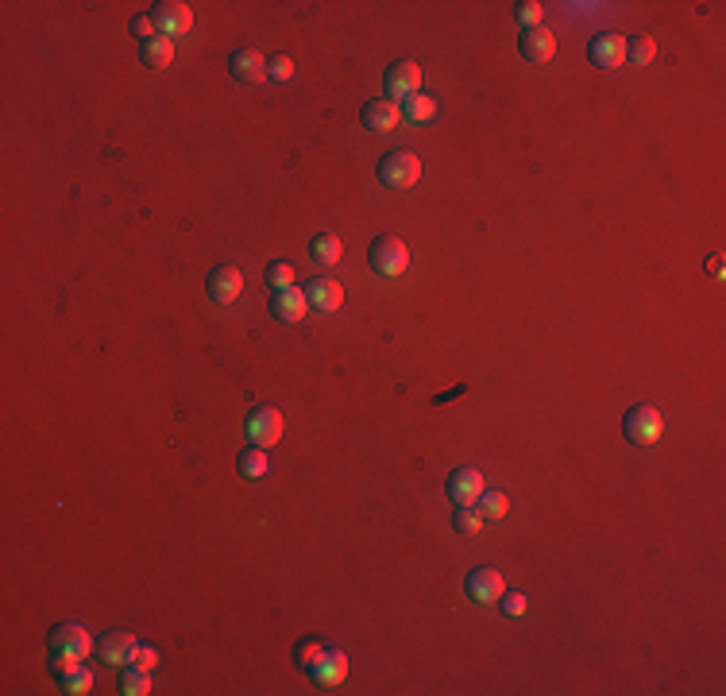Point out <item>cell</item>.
Instances as JSON below:
<instances>
[{
    "label": "cell",
    "instance_id": "1",
    "mask_svg": "<svg viewBox=\"0 0 726 696\" xmlns=\"http://www.w3.org/2000/svg\"><path fill=\"white\" fill-rule=\"evenodd\" d=\"M90 650H93L90 631L78 627V623H62V627L51 631V670H54L58 677H66L70 670L85 665Z\"/></svg>",
    "mask_w": 726,
    "mask_h": 696
},
{
    "label": "cell",
    "instance_id": "2",
    "mask_svg": "<svg viewBox=\"0 0 726 696\" xmlns=\"http://www.w3.org/2000/svg\"><path fill=\"white\" fill-rule=\"evenodd\" d=\"M368 264L375 267V275H383V279H398V275L410 267V248H406V240L395 237V232H383L368 248Z\"/></svg>",
    "mask_w": 726,
    "mask_h": 696
},
{
    "label": "cell",
    "instance_id": "3",
    "mask_svg": "<svg viewBox=\"0 0 726 696\" xmlns=\"http://www.w3.org/2000/svg\"><path fill=\"white\" fill-rule=\"evenodd\" d=\"M421 179V159L414 151H390L379 163V182L387 190H410Z\"/></svg>",
    "mask_w": 726,
    "mask_h": 696
},
{
    "label": "cell",
    "instance_id": "4",
    "mask_svg": "<svg viewBox=\"0 0 726 696\" xmlns=\"http://www.w3.org/2000/svg\"><path fill=\"white\" fill-rule=\"evenodd\" d=\"M661 430H664V422L653 406H630L626 418H622V433H626L630 445H657Z\"/></svg>",
    "mask_w": 726,
    "mask_h": 696
},
{
    "label": "cell",
    "instance_id": "5",
    "mask_svg": "<svg viewBox=\"0 0 726 696\" xmlns=\"http://www.w3.org/2000/svg\"><path fill=\"white\" fill-rule=\"evenodd\" d=\"M244 433H248L252 445L271 449L274 441L282 438V414L274 411V406H255V411L248 414V422H244Z\"/></svg>",
    "mask_w": 726,
    "mask_h": 696
},
{
    "label": "cell",
    "instance_id": "6",
    "mask_svg": "<svg viewBox=\"0 0 726 696\" xmlns=\"http://www.w3.org/2000/svg\"><path fill=\"white\" fill-rule=\"evenodd\" d=\"M151 20H155V27H158V35L178 39V35H186V32L194 27V8L182 5V0H163V5H155Z\"/></svg>",
    "mask_w": 726,
    "mask_h": 696
},
{
    "label": "cell",
    "instance_id": "7",
    "mask_svg": "<svg viewBox=\"0 0 726 696\" xmlns=\"http://www.w3.org/2000/svg\"><path fill=\"white\" fill-rule=\"evenodd\" d=\"M383 85H387V101H410V97L421 90V70H417V63L402 58V63L387 66Z\"/></svg>",
    "mask_w": 726,
    "mask_h": 696
},
{
    "label": "cell",
    "instance_id": "8",
    "mask_svg": "<svg viewBox=\"0 0 726 696\" xmlns=\"http://www.w3.org/2000/svg\"><path fill=\"white\" fill-rule=\"evenodd\" d=\"M587 58H591V66H599V70H618L626 63V35H615V32L595 35L587 43Z\"/></svg>",
    "mask_w": 726,
    "mask_h": 696
},
{
    "label": "cell",
    "instance_id": "9",
    "mask_svg": "<svg viewBox=\"0 0 726 696\" xmlns=\"http://www.w3.org/2000/svg\"><path fill=\"white\" fill-rule=\"evenodd\" d=\"M301 290H306L310 310H317V314H337L344 306V286L337 279H329V275H317V279H310Z\"/></svg>",
    "mask_w": 726,
    "mask_h": 696
},
{
    "label": "cell",
    "instance_id": "10",
    "mask_svg": "<svg viewBox=\"0 0 726 696\" xmlns=\"http://www.w3.org/2000/svg\"><path fill=\"white\" fill-rule=\"evenodd\" d=\"M463 592H468L472 604L487 607V604H499V596L506 592V580L495 569H475V573H468V585H463Z\"/></svg>",
    "mask_w": 726,
    "mask_h": 696
},
{
    "label": "cell",
    "instance_id": "11",
    "mask_svg": "<svg viewBox=\"0 0 726 696\" xmlns=\"http://www.w3.org/2000/svg\"><path fill=\"white\" fill-rule=\"evenodd\" d=\"M228 74L236 82L259 85V82H267V58L259 51H252V47H240V51L228 54Z\"/></svg>",
    "mask_w": 726,
    "mask_h": 696
},
{
    "label": "cell",
    "instance_id": "12",
    "mask_svg": "<svg viewBox=\"0 0 726 696\" xmlns=\"http://www.w3.org/2000/svg\"><path fill=\"white\" fill-rule=\"evenodd\" d=\"M483 472L475 469H456L453 476H448V499H453L456 507H475L479 496H483Z\"/></svg>",
    "mask_w": 726,
    "mask_h": 696
},
{
    "label": "cell",
    "instance_id": "13",
    "mask_svg": "<svg viewBox=\"0 0 726 696\" xmlns=\"http://www.w3.org/2000/svg\"><path fill=\"white\" fill-rule=\"evenodd\" d=\"M205 290H209V298H213V302L228 306V302H236V298H240V290H244V275H240L236 267H213V271H209V279H205Z\"/></svg>",
    "mask_w": 726,
    "mask_h": 696
},
{
    "label": "cell",
    "instance_id": "14",
    "mask_svg": "<svg viewBox=\"0 0 726 696\" xmlns=\"http://www.w3.org/2000/svg\"><path fill=\"white\" fill-rule=\"evenodd\" d=\"M271 314L279 317V322H301V317L310 314V302H306V290L301 286H286L279 295H271Z\"/></svg>",
    "mask_w": 726,
    "mask_h": 696
},
{
    "label": "cell",
    "instance_id": "15",
    "mask_svg": "<svg viewBox=\"0 0 726 696\" xmlns=\"http://www.w3.org/2000/svg\"><path fill=\"white\" fill-rule=\"evenodd\" d=\"M306 673H310V681H313V685H325V689H332V685H340V681L348 677V658L340 654V650H325V654L317 658Z\"/></svg>",
    "mask_w": 726,
    "mask_h": 696
},
{
    "label": "cell",
    "instance_id": "16",
    "mask_svg": "<svg viewBox=\"0 0 726 696\" xmlns=\"http://www.w3.org/2000/svg\"><path fill=\"white\" fill-rule=\"evenodd\" d=\"M518 47H521V54H526L530 63H549V58L557 54V39H553L549 27H526L521 39H518Z\"/></svg>",
    "mask_w": 726,
    "mask_h": 696
},
{
    "label": "cell",
    "instance_id": "17",
    "mask_svg": "<svg viewBox=\"0 0 726 696\" xmlns=\"http://www.w3.org/2000/svg\"><path fill=\"white\" fill-rule=\"evenodd\" d=\"M136 650H139V643L128 631H116V634L100 638V662H109V665H132Z\"/></svg>",
    "mask_w": 726,
    "mask_h": 696
},
{
    "label": "cell",
    "instance_id": "18",
    "mask_svg": "<svg viewBox=\"0 0 726 696\" xmlns=\"http://www.w3.org/2000/svg\"><path fill=\"white\" fill-rule=\"evenodd\" d=\"M398 121H402V112L395 101H368V105H363V128H368V132H395Z\"/></svg>",
    "mask_w": 726,
    "mask_h": 696
},
{
    "label": "cell",
    "instance_id": "19",
    "mask_svg": "<svg viewBox=\"0 0 726 696\" xmlns=\"http://www.w3.org/2000/svg\"><path fill=\"white\" fill-rule=\"evenodd\" d=\"M236 469H240L244 480H263V476L271 472V457H267V449L248 445V449H244V453L236 457Z\"/></svg>",
    "mask_w": 726,
    "mask_h": 696
},
{
    "label": "cell",
    "instance_id": "20",
    "mask_svg": "<svg viewBox=\"0 0 726 696\" xmlns=\"http://www.w3.org/2000/svg\"><path fill=\"white\" fill-rule=\"evenodd\" d=\"M398 112H402V121H410V124H429L433 116H437V101L429 93H414L410 101H402Z\"/></svg>",
    "mask_w": 726,
    "mask_h": 696
},
{
    "label": "cell",
    "instance_id": "21",
    "mask_svg": "<svg viewBox=\"0 0 726 696\" xmlns=\"http://www.w3.org/2000/svg\"><path fill=\"white\" fill-rule=\"evenodd\" d=\"M310 256L317 259V264L332 267V264H340L344 244H340V237H332V232H317V237L310 240Z\"/></svg>",
    "mask_w": 726,
    "mask_h": 696
},
{
    "label": "cell",
    "instance_id": "22",
    "mask_svg": "<svg viewBox=\"0 0 726 696\" xmlns=\"http://www.w3.org/2000/svg\"><path fill=\"white\" fill-rule=\"evenodd\" d=\"M139 58H143V63H148L151 70L170 66V58H174V39L155 35V39H148V43H139Z\"/></svg>",
    "mask_w": 726,
    "mask_h": 696
},
{
    "label": "cell",
    "instance_id": "23",
    "mask_svg": "<svg viewBox=\"0 0 726 696\" xmlns=\"http://www.w3.org/2000/svg\"><path fill=\"white\" fill-rule=\"evenodd\" d=\"M475 511L483 515V522H499V518H506V511H511V499H506V491H499V488H483Z\"/></svg>",
    "mask_w": 726,
    "mask_h": 696
},
{
    "label": "cell",
    "instance_id": "24",
    "mask_svg": "<svg viewBox=\"0 0 726 696\" xmlns=\"http://www.w3.org/2000/svg\"><path fill=\"white\" fill-rule=\"evenodd\" d=\"M653 54H657V43H653L649 35L626 39V63H634V66H645V63H653Z\"/></svg>",
    "mask_w": 726,
    "mask_h": 696
},
{
    "label": "cell",
    "instance_id": "25",
    "mask_svg": "<svg viewBox=\"0 0 726 696\" xmlns=\"http://www.w3.org/2000/svg\"><path fill=\"white\" fill-rule=\"evenodd\" d=\"M90 689H93V673L85 670V665H78V670H70L62 677V692H70V696H85Z\"/></svg>",
    "mask_w": 726,
    "mask_h": 696
},
{
    "label": "cell",
    "instance_id": "26",
    "mask_svg": "<svg viewBox=\"0 0 726 696\" xmlns=\"http://www.w3.org/2000/svg\"><path fill=\"white\" fill-rule=\"evenodd\" d=\"M263 279H267V286L274 290V295H279V290L294 286V267H290L286 259H279V264H271V267H267V275H263Z\"/></svg>",
    "mask_w": 726,
    "mask_h": 696
},
{
    "label": "cell",
    "instance_id": "27",
    "mask_svg": "<svg viewBox=\"0 0 726 696\" xmlns=\"http://www.w3.org/2000/svg\"><path fill=\"white\" fill-rule=\"evenodd\" d=\"M453 527H456L460 534H479V527H483V515H479L475 507H456Z\"/></svg>",
    "mask_w": 726,
    "mask_h": 696
},
{
    "label": "cell",
    "instance_id": "28",
    "mask_svg": "<svg viewBox=\"0 0 726 696\" xmlns=\"http://www.w3.org/2000/svg\"><path fill=\"white\" fill-rule=\"evenodd\" d=\"M267 78L271 82H290L294 78V58L290 54H271L267 58Z\"/></svg>",
    "mask_w": 726,
    "mask_h": 696
},
{
    "label": "cell",
    "instance_id": "29",
    "mask_svg": "<svg viewBox=\"0 0 726 696\" xmlns=\"http://www.w3.org/2000/svg\"><path fill=\"white\" fill-rule=\"evenodd\" d=\"M541 16H545V5H537V0H521V5H514V20L526 24V27H541Z\"/></svg>",
    "mask_w": 726,
    "mask_h": 696
},
{
    "label": "cell",
    "instance_id": "30",
    "mask_svg": "<svg viewBox=\"0 0 726 696\" xmlns=\"http://www.w3.org/2000/svg\"><path fill=\"white\" fill-rule=\"evenodd\" d=\"M124 692L128 696H148L151 692V673L148 670H136V665H132L128 677H124Z\"/></svg>",
    "mask_w": 726,
    "mask_h": 696
},
{
    "label": "cell",
    "instance_id": "31",
    "mask_svg": "<svg viewBox=\"0 0 726 696\" xmlns=\"http://www.w3.org/2000/svg\"><path fill=\"white\" fill-rule=\"evenodd\" d=\"M499 607H502L506 619H521V615H526V596H521V592H502Z\"/></svg>",
    "mask_w": 726,
    "mask_h": 696
},
{
    "label": "cell",
    "instance_id": "32",
    "mask_svg": "<svg viewBox=\"0 0 726 696\" xmlns=\"http://www.w3.org/2000/svg\"><path fill=\"white\" fill-rule=\"evenodd\" d=\"M321 654H325V646L317 643V638H306V643L298 646V654H294V658H298V665H301V670H310V665H313L317 658H321Z\"/></svg>",
    "mask_w": 726,
    "mask_h": 696
},
{
    "label": "cell",
    "instance_id": "33",
    "mask_svg": "<svg viewBox=\"0 0 726 696\" xmlns=\"http://www.w3.org/2000/svg\"><path fill=\"white\" fill-rule=\"evenodd\" d=\"M132 35H136L139 43H148V39H155V35H158V27H155V20L148 16V12H143V16H136V20H132Z\"/></svg>",
    "mask_w": 726,
    "mask_h": 696
},
{
    "label": "cell",
    "instance_id": "34",
    "mask_svg": "<svg viewBox=\"0 0 726 696\" xmlns=\"http://www.w3.org/2000/svg\"><path fill=\"white\" fill-rule=\"evenodd\" d=\"M132 665H136V670H148V673H151L155 665H158V650H155V646H139Z\"/></svg>",
    "mask_w": 726,
    "mask_h": 696
},
{
    "label": "cell",
    "instance_id": "35",
    "mask_svg": "<svg viewBox=\"0 0 726 696\" xmlns=\"http://www.w3.org/2000/svg\"><path fill=\"white\" fill-rule=\"evenodd\" d=\"M711 275H715V279H722V259H719V256L711 259Z\"/></svg>",
    "mask_w": 726,
    "mask_h": 696
}]
</instances>
